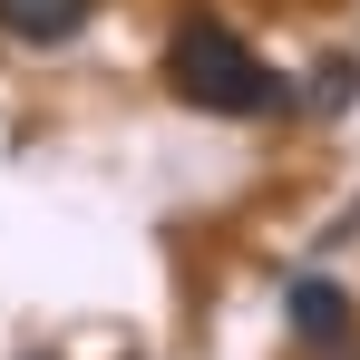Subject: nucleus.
Returning <instances> with one entry per match:
<instances>
[{"mask_svg":"<svg viewBox=\"0 0 360 360\" xmlns=\"http://www.w3.org/2000/svg\"><path fill=\"white\" fill-rule=\"evenodd\" d=\"M166 88H176L185 108H205V117H263V108L292 117V108H302V88L273 78L224 20H185L176 39H166Z\"/></svg>","mask_w":360,"mask_h":360,"instance_id":"1","label":"nucleus"},{"mask_svg":"<svg viewBox=\"0 0 360 360\" xmlns=\"http://www.w3.org/2000/svg\"><path fill=\"white\" fill-rule=\"evenodd\" d=\"M283 321H292L311 351H341V341H351V292H341L331 273H302L292 292H283Z\"/></svg>","mask_w":360,"mask_h":360,"instance_id":"2","label":"nucleus"},{"mask_svg":"<svg viewBox=\"0 0 360 360\" xmlns=\"http://www.w3.org/2000/svg\"><path fill=\"white\" fill-rule=\"evenodd\" d=\"M78 30H88V0H0V39L49 49V39H78Z\"/></svg>","mask_w":360,"mask_h":360,"instance_id":"3","label":"nucleus"},{"mask_svg":"<svg viewBox=\"0 0 360 360\" xmlns=\"http://www.w3.org/2000/svg\"><path fill=\"white\" fill-rule=\"evenodd\" d=\"M351 88H360V68H351V59H331V68H311V88H302V98L331 117V108H351Z\"/></svg>","mask_w":360,"mask_h":360,"instance_id":"4","label":"nucleus"},{"mask_svg":"<svg viewBox=\"0 0 360 360\" xmlns=\"http://www.w3.org/2000/svg\"><path fill=\"white\" fill-rule=\"evenodd\" d=\"M30 360H49V351H30Z\"/></svg>","mask_w":360,"mask_h":360,"instance_id":"5","label":"nucleus"}]
</instances>
